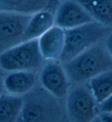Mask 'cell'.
<instances>
[{"label":"cell","instance_id":"cell-1","mask_svg":"<svg viewBox=\"0 0 112 122\" xmlns=\"http://www.w3.org/2000/svg\"><path fill=\"white\" fill-rule=\"evenodd\" d=\"M62 66L70 81L82 84L103 73L112 71V57L102 41L63 63Z\"/></svg>","mask_w":112,"mask_h":122},{"label":"cell","instance_id":"cell-2","mask_svg":"<svg viewBox=\"0 0 112 122\" xmlns=\"http://www.w3.org/2000/svg\"><path fill=\"white\" fill-rule=\"evenodd\" d=\"M23 105L17 122H58L61 106L46 89H32L23 97Z\"/></svg>","mask_w":112,"mask_h":122},{"label":"cell","instance_id":"cell-3","mask_svg":"<svg viewBox=\"0 0 112 122\" xmlns=\"http://www.w3.org/2000/svg\"><path fill=\"white\" fill-rule=\"evenodd\" d=\"M112 28L97 21L65 30V42L59 60L62 63L73 60L92 46L105 40Z\"/></svg>","mask_w":112,"mask_h":122},{"label":"cell","instance_id":"cell-4","mask_svg":"<svg viewBox=\"0 0 112 122\" xmlns=\"http://www.w3.org/2000/svg\"><path fill=\"white\" fill-rule=\"evenodd\" d=\"M44 58L38 39L23 42L0 54V68L8 71H31L42 66Z\"/></svg>","mask_w":112,"mask_h":122},{"label":"cell","instance_id":"cell-5","mask_svg":"<svg viewBox=\"0 0 112 122\" xmlns=\"http://www.w3.org/2000/svg\"><path fill=\"white\" fill-rule=\"evenodd\" d=\"M89 86L80 84L72 90L66 98V109L73 122H91L97 116L96 104Z\"/></svg>","mask_w":112,"mask_h":122},{"label":"cell","instance_id":"cell-6","mask_svg":"<svg viewBox=\"0 0 112 122\" xmlns=\"http://www.w3.org/2000/svg\"><path fill=\"white\" fill-rule=\"evenodd\" d=\"M32 15L0 10V54L23 42V34Z\"/></svg>","mask_w":112,"mask_h":122},{"label":"cell","instance_id":"cell-7","mask_svg":"<svg viewBox=\"0 0 112 122\" xmlns=\"http://www.w3.org/2000/svg\"><path fill=\"white\" fill-rule=\"evenodd\" d=\"M95 21L83 7L73 0L61 2L55 15V25L71 29Z\"/></svg>","mask_w":112,"mask_h":122},{"label":"cell","instance_id":"cell-8","mask_svg":"<svg viewBox=\"0 0 112 122\" xmlns=\"http://www.w3.org/2000/svg\"><path fill=\"white\" fill-rule=\"evenodd\" d=\"M40 81L42 86L56 97H64L68 92V78L63 66L49 62L41 71Z\"/></svg>","mask_w":112,"mask_h":122},{"label":"cell","instance_id":"cell-9","mask_svg":"<svg viewBox=\"0 0 112 122\" xmlns=\"http://www.w3.org/2000/svg\"><path fill=\"white\" fill-rule=\"evenodd\" d=\"M39 49L46 60L59 59L65 42V30L54 25L38 39Z\"/></svg>","mask_w":112,"mask_h":122},{"label":"cell","instance_id":"cell-10","mask_svg":"<svg viewBox=\"0 0 112 122\" xmlns=\"http://www.w3.org/2000/svg\"><path fill=\"white\" fill-rule=\"evenodd\" d=\"M55 25V15L49 8L33 14L23 36V42L38 39Z\"/></svg>","mask_w":112,"mask_h":122},{"label":"cell","instance_id":"cell-11","mask_svg":"<svg viewBox=\"0 0 112 122\" xmlns=\"http://www.w3.org/2000/svg\"><path fill=\"white\" fill-rule=\"evenodd\" d=\"M36 79L31 71H12L3 79L5 91L16 96L25 95L34 88Z\"/></svg>","mask_w":112,"mask_h":122},{"label":"cell","instance_id":"cell-12","mask_svg":"<svg viewBox=\"0 0 112 122\" xmlns=\"http://www.w3.org/2000/svg\"><path fill=\"white\" fill-rule=\"evenodd\" d=\"M81 5L93 20L112 28V0H73Z\"/></svg>","mask_w":112,"mask_h":122},{"label":"cell","instance_id":"cell-13","mask_svg":"<svg viewBox=\"0 0 112 122\" xmlns=\"http://www.w3.org/2000/svg\"><path fill=\"white\" fill-rule=\"evenodd\" d=\"M53 0H0V10L33 15L46 10Z\"/></svg>","mask_w":112,"mask_h":122},{"label":"cell","instance_id":"cell-14","mask_svg":"<svg viewBox=\"0 0 112 122\" xmlns=\"http://www.w3.org/2000/svg\"><path fill=\"white\" fill-rule=\"evenodd\" d=\"M23 97L0 95V122H17L23 105Z\"/></svg>","mask_w":112,"mask_h":122},{"label":"cell","instance_id":"cell-15","mask_svg":"<svg viewBox=\"0 0 112 122\" xmlns=\"http://www.w3.org/2000/svg\"><path fill=\"white\" fill-rule=\"evenodd\" d=\"M88 86L97 103H102L112 95V70L92 79Z\"/></svg>","mask_w":112,"mask_h":122},{"label":"cell","instance_id":"cell-16","mask_svg":"<svg viewBox=\"0 0 112 122\" xmlns=\"http://www.w3.org/2000/svg\"><path fill=\"white\" fill-rule=\"evenodd\" d=\"M99 111L101 113H112V95L99 104Z\"/></svg>","mask_w":112,"mask_h":122},{"label":"cell","instance_id":"cell-17","mask_svg":"<svg viewBox=\"0 0 112 122\" xmlns=\"http://www.w3.org/2000/svg\"><path fill=\"white\" fill-rule=\"evenodd\" d=\"M104 44L108 52L112 57V31L106 37L104 41Z\"/></svg>","mask_w":112,"mask_h":122},{"label":"cell","instance_id":"cell-18","mask_svg":"<svg viewBox=\"0 0 112 122\" xmlns=\"http://www.w3.org/2000/svg\"><path fill=\"white\" fill-rule=\"evenodd\" d=\"M99 117L102 122H112V113H101Z\"/></svg>","mask_w":112,"mask_h":122},{"label":"cell","instance_id":"cell-19","mask_svg":"<svg viewBox=\"0 0 112 122\" xmlns=\"http://www.w3.org/2000/svg\"><path fill=\"white\" fill-rule=\"evenodd\" d=\"M3 79H4V78H3V77L0 75V95L4 94L5 91Z\"/></svg>","mask_w":112,"mask_h":122},{"label":"cell","instance_id":"cell-20","mask_svg":"<svg viewBox=\"0 0 112 122\" xmlns=\"http://www.w3.org/2000/svg\"><path fill=\"white\" fill-rule=\"evenodd\" d=\"M91 122H102V121H101L100 117H99V116H97Z\"/></svg>","mask_w":112,"mask_h":122},{"label":"cell","instance_id":"cell-21","mask_svg":"<svg viewBox=\"0 0 112 122\" xmlns=\"http://www.w3.org/2000/svg\"><path fill=\"white\" fill-rule=\"evenodd\" d=\"M59 1H61V2H63V1H66V0H59Z\"/></svg>","mask_w":112,"mask_h":122},{"label":"cell","instance_id":"cell-22","mask_svg":"<svg viewBox=\"0 0 112 122\" xmlns=\"http://www.w3.org/2000/svg\"><path fill=\"white\" fill-rule=\"evenodd\" d=\"M0 69H1V68H0Z\"/></svg>","mask_w":112,"mask_h":122}]
</instances>
